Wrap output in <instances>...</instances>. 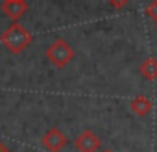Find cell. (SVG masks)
Returning <instances> with one entry per match:
<instances>
[{"instance_id": "obj_10", "label": "cell", "mask_w": 157, "mask_h": 152, "mask_svg": "<svg viewBox=\"0 0 157 152\" xmlns=\"http://www.w3.org/2000/svg\"><path fill=\"white\" fill-rule=\"evenodd\" d=\"M0 152H6V150H4V145H2V143H0Z\"/></svg>"}, {"instance_id": "obj_8", "label": "cell", "mask_w": 157, "mask_h": 152, "mask_svg": "<svg viewBox=\"0 0 157 152\" xmlns=\"http://www.w3.org/2000/svg\"><path fill=\"white\" fill-rule=\"evenodd\" d=\"M146 13H148V17H151L157 22V0H153V2L146 8Z\"/></svg>"}, {"instance_id": "obj_4", "label": "cell", "mask_w": 157, "mask_h": 152, "mask_svg": "<svg viewBox=\"0 0 157 152\" xmlns=\"http://www.w3.org/2000/svg\"><path fill=\"white\" fill-rule=\"evenodd\" d=\"M74 145H76V148L80 150V152H96L102 143H100V137L94 132L85 130V132H82L80 135L76 137Z\"/></svg>"}, {"instance_id": "obj_2", "label": "cell", "mask_w": 157, "mask_h": 152, "mask_svg": "<svg viewBox=\"0 0 157 152\" xmlns=\"http://www.w3.org/2000/svg\"><path fill=\"white\" fill-rule=\"evenodd\" d=\"M46 58L50 59L52 65H56L57 69H63L65 65H68V61H72V58H74V48H72L67 41L56 39V41L48 46Z\"/></svg>"}, {"instance_id": "obj_7", "label": "cell", "mask_w": 157, "mask_h": 152, "mask_svg": "<svg viewBox=\"0 0 157 152\" xmlns=\"http://www.w3.org/2000/svg\"><path fill=\"white\" fill-rule=\"evenodd\" d=\"M140 74L144 76L146 80H157V59L148 58L140 63Z\"/></svg>"}, {"instance_id": "obj_5", "label": "cell", "mask_w": 157, "mask_h": 152, "mask_svg": "<svg viewBox=\"0 0 157 152\" xmlns=\"http://www.w3.org/2000/svg\"><path fill=\"white\" fill-rule=\"evenodd\" d=\"M2 10H4V13H6L10 19L17 21L19 17H22V15L26 13L28 6H26L24 0H6V2L2 4Z\"/></svg>"}, {"instance_id": "obj_11", "label": "cell", "mask_w": 157, "mask_h": 152, "mask_svg": "<svg viewBox=\"0 0 157 152\" xmlns=\"http://www.w3.org/2000/svg\"><path fill=\"white\" fill-rule=\"evenodd\" d=\"M104 152H111V150H104Z\"/></svg>"}, {"instance_id": "obj_1", "label": "cell", "mask_w": 157, "mask_h": 152, "mask_svg": "<svg viewBox=\"0 0 157 152\" xmlns=\"http://www.w3.org/2000/svg\"><path fill=\"white\" fill-rule=\"evenodd\" d=\"M2 43H4V46L11 52V54H21L24 48H28L30 46V43H32V34L24 28V26H21V24H11L4 34H2Z\"/></svg>"}, {"instance_id": "obj_6", "label": "cell", "mask_w": 157, "mask_h": 152, "mask_svg": "<svg viewBox=\"0 0 157 152\" xmlns=\"http://www.w3.org/2000/svg\"><path fill=\"white\" fill-rule=\"evenodd\" d=\"M129 108H131V111L137 113L139 117H144V115H148V113L151 111V102H150V98H146V97H135V98L131 100Z\"/></svg>"}, {"instance_id": "obj_3", "label": "cell", "mask_w": 157, "mask_h": 152, "mask_svg": "<svg viewBox=\"0 0 157 152\" xmlns=\"http://www.w3.org/2000/svg\"><path fill=\"white\" fill-rule=\"evenodd\" d=\"M41 143H43V146L48 152H61L65 148V145H67V137H65V134L59 128H50L43 135Z\"/></svg>"}, {"instance_id": "obj_9", "label": "cell", "mask_w": 157, "mask_h": 152, "mask_svg": "<svg viewBox=\"0 0 157 152\" xmlns=\"http://www.w3.org/2000/svg\"><path fill=\"white\" fill-rule=\"evenodd\" d=\"M128 2H129V0H109V4H111L115 10H124V8L128 6Z\"/></svg>"}]
</instances>
